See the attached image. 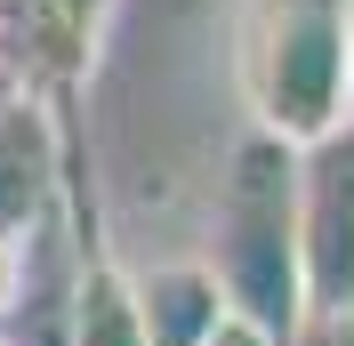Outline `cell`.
Listing matches in <instances>:
<instances>
[{
	"label": "cell",
	"instance_id": "obj_9",
	"mask_svg": "<svg viewBox=\"0 0 354 346\" xmlns=\"http://www.w3.org/2000/svg\"><path fill=\"white\" fill-rule=\"evenodd\" d=\"M17 250H24V242L0 234V314H8V298H17Z\"/></svg>",
	"mask_w": 354,
	"mask_h": 346
},
{
	"label": "cell",
	"instance_id": "obj_3",
	"mask_svg": "<svg viewBox=\"0 0 354 346\" xmlns=\"http://www.w3.org/2000/svg\"><path fill=\"white\" fill-rule=\"evenodd\" d=\"M298 274L306 314L354 306V121L298 153Z\"/></svg>",
	"mask_w": 354,
	"mask_h": 346
},
{
	"label": "cell",
	"instance_id": "obj_4",
	"mask_svg": "<svg viewBox=\"0 0 354 346\" xmlns=\"http://www.w3.org/2000/svg\"><path fill=\"white\" fill-rule=\"evenodd\" d=\"M105 8L113 0H0V81L73 105L105 41Z\"/></svg>",
	"mask_w": 354,
	"mask_h": 346
},
{
	"label": "cell",
	"instance_id": "obj_10",
	"mask_svg": "<svg viewBox=\"0 0 354 346\" xmlns=\"http://www.w3.org/2000/svg\"><path fill=\"white\" fill-rule=\"evenodd\" d=\"M346 65H354V0H346Z\"/></svg>",
	"mask_w": 354,
	"mask_h": 346
},
{
	"label": "cell",
	"instance_id": "obj_7",
	"mask_svg": "<svg viewBox=\"0 0 354 346\" xmlns=\"http://www.w3.org/2000/svg\"><path fill=\"white\" fill-rule=\"evenodd\" d=\"M290 346H354V306H338V314H306Z\"/></svg>",
	"mask_w": 354,
	"mask_h": 346
},
{
	"label": "cell",
	"instance_id": "obj_11",
	"mask_svg": "<svg viewBox=\"0 0 354 346\" xmlns=\"http://www.w3.org/2000/svg\"><path fill=\"white\" fill-rule=\"evenodd\" d=\"M0 97H8V81H0Z\"/></svg>",
	"mask_w": 354,
	"mask_h": 346
},
{
	"label": "cell",
	"instance_id": "obj_8",
	"mask_svg": "<svg viewBox=\"0 0 354 346\" xmlns=\"http://www.w3.org/2000/svg\"><path fill=\"white\" fill-rule=\"evenodd\" d=\"M201 346H282V338H266L258 322H242V314H225V322L209 330V338H201Z\"/></svg>",
	"mask_w": 354,
	"mask_h": 346
},
{
	"label": "cell",
	"instance_id": "obj_5",
	"mask_svg": "<svg viewBox=\"0 0 354 346\" xmlns=\"http://www.w3.org/2000/svg\"><path fill=\"white\" fill-rule=\"evenodd\" d=\"M129 282H137V314H145V338L153 346H201L234 314L218 274H209V258H161V266H145Z\"/></svg>",
	"mask_w": 354,
	"mask_h": 346
},
{
	"label": "cell",
	"instance_id": "obj_1",
	"mask_svg": "<svg viewBox=\"0 0 354 346\" xmlns=\"http://www.w3.org/2000/svg\"><path fill=\"white\" fill-rule=\"evenodd\" d=\"M209 274L225 306L266 338H298L306 322V274H298V153L266 129L225 145L218 194H209Z\"/></svg>",
	"mask_w": 354,
	"mask_h": 346
},
{
	"label": "cell",
	"instance_id": "obj_6",
	"mask_svg": "<svg viewBox=\"0 0 354 346\" xmlns=\"http://www.w3.org/2000/svg\"><path fill=\"white\" fill-rule=\"evenodd\" d=\"M65 346H153L145 338V314H137V282H129V266L113 258V250H88Z\"/></svg>",
	"mask_w": 354,
	"mask_h": 346
},
{
	"label": "cell",
	"instance_id": "obj_2",
	"mask_svg": "<svg viewBox=\"0 0 354 346\" xmlns=\"http://www.w3.org/2000/svg\"><path fill=\"white\" fill-rule=\"evenodd\" d=\"M250 129L282 137L290 153L322 145L354 121V65H346V0H242L234 24Z\"/></svg>",
	"mask_w": 354,
	"mask_h": 346
}]
</instances>
